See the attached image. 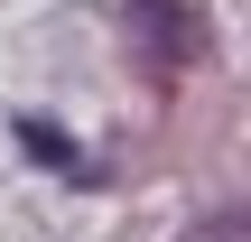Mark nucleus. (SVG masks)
Returning a JSON list of instances; mask_svg holds the SVG:
<instances>
[{
    "label": "nucleus",
    "instance_id": "f257e3e1",
    "mask_svg": "<svg viewBox=\"0 0 251 242\" xmlns=\"http://www.w3.org/2000/svg\"><path fill=\"white\" fill-rule=\"evenodd\" d=\"M186 242H251V215H214V224H196Z\"/></svg>",
    "mask_w": 251,
    "mask_h": 242
}]
</instances>
